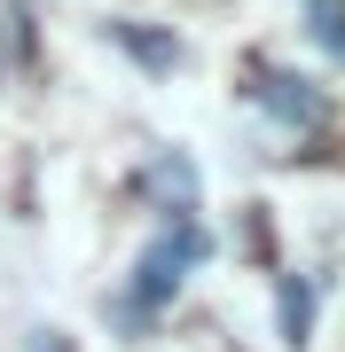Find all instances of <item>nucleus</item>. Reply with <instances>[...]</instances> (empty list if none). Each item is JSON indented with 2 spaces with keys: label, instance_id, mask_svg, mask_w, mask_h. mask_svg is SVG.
<instances>
[{
  "label": "nucleus",
  "instance_id": "1",
  "mask_svg": "<svg viewBox=\"0 0 345 352\" xmlns=\"http://www.w3.org/2000/svg\"><path fill=\"white\" fill-rule=\"evenodd\" d=\"M205 258H212L205 219H165L149 243H141V258H134L126 289L110 298V321H118V329H149V321H157V314H165V305L180 298V282H189Z\"/></svg>",
  "mask_w": 345,
  "mask_h": 352
},
{
  "label": "nucleus",
  "instance_id": "2",
  "mask_svg": "<svg viewBox=\"0 0 345 352\" xmlns=\"http://www.w3.org/2000/svg\"><path fill=\"white\" fill-rule=\"evenodd\" d=\"M243 94H251L291 141H322L330 133V94H322L306 71H291V63H251V87Z\"/></svg>",
  "mask_w": 345,
  "mask_h": 352
},
{
  "label": "nucleus",
  "instance_id": "3",
  "mask_svg": "<svg viewBox=\"0 0 345 352\" xmlns=\"http://www.w3.org/2000/svg\"><path fill=\"white\" fill-rule=\"evenodd\" d=\"M275 337L291 344V352L314 344V282L306 274H282L275 282Z\"/></svg>",
  "mask_w": 345,
  "mask_h": 352
},
{
  "label": "nucleus",
  "instance_id": "4",
  "mask_svg": "<svg viewBox=\"0 0 345 352\" xmlns=\"http://www.w3.org/2000/svg\"><path fill=\"white\" fill-rule=\"evenodd\" d=\"M110 47H126L141 71H180V39L173 32H149V24H134V16H118V24H103Z\"/></svg>",
  "mask_w": 345,
  "mask_h": 352
},
{
  "label": "nucleus",
  "instance_id": "5",
  "mask_svg": "<svg viewBox=\"0 0 345 352\" xmlns=\"http://www.w3.org/2000/svg\"><path fill=\"white\" fill-rule=\"evenodd\" d=\"M149 188H157V204H165V219H196V164L189 157L157 149L149 157Z\"/></svg>",
  "mask_w": 345,
  "mask_h": 352
},
{
  "label": "nucleus",
  "instance_id": "6",
  "mask_svg": "<svg viewBox=\"0 0 345 352\" xmlns=\"http://www.w3.org/2000/svg\"><path fill=\"white\" fill-rule=\"evenodd\" d=\"M306 32L322 55H337L345 63V0H306Z\"/></svg>",
  "mask_w": 345,
  "mask_h": 352
}]
</instances>
